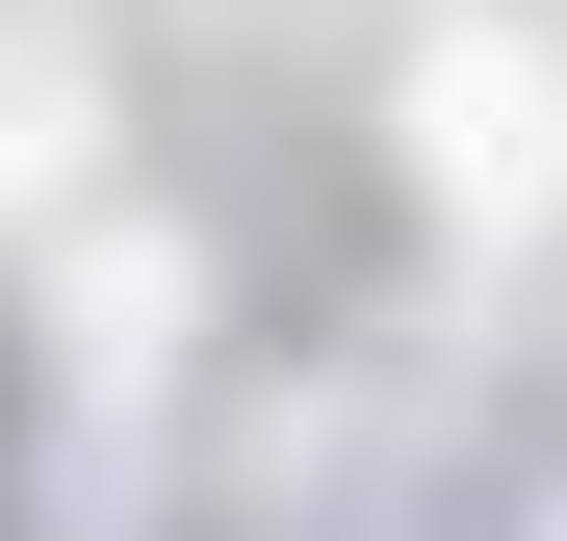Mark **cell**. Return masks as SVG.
I'll list each match as a JSON object with an SVG mask.
<instances>
[{
	"instance_id": "6da1fadb",
	"label": "cell",
	"mask_w": 567,
	"mask_h": 541,
	"mask_svg": "<svg viewBox=\"0 0 567 541\" xmlns=\"http://www.w3.org/2000/svg\"><path fill=\"white\" fill-rule=\"evenodd\" d=\"M413 180H439L464 232H542V207H567V52L439 27V52H413Z\"/></svg>"
}]
</instances>
